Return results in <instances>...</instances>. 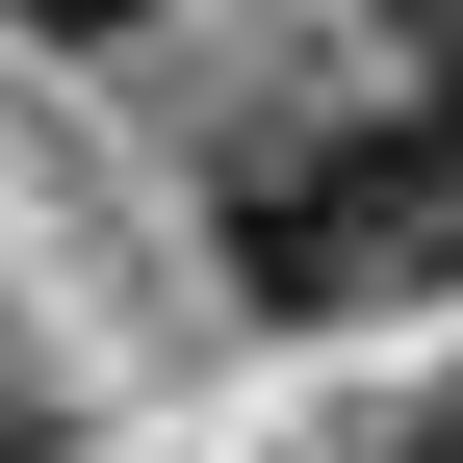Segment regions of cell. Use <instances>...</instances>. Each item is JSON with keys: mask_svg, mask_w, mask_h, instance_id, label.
I'll return each instance as SVG.
<instances>
[{"mask_svg": "<svg viewBox=\"0 0 463 463\" xmlns=\"http://www.w3.org/2000/svg\"><path fill=\"white\" fill-rule=\"evenodd\" d=\"M206 232H232V283L309 309V335L412 309V283H463V103H309V129H258L206 181Z\"/></svg>", "mask_w": 463, "mask_h": 463, "instance_id": "obj_1", "label": "cell"}, {"mask_svg": "<svg viewBox=\"0 0 463 463\" xmlns=\"http://www.w3.org/2000/svg\"><path fill=\"white\" fill-rule=\"evenodd\" d=\"M309 463H463V386H412V412H361V438H309Z\"/></svg>", "mask_w": 463, "mask_h": 463, "instance_id": "obj_2", "label": "cell"}, {"mask_svg": "<svg viewBox=\"0 0 463 463\" xmlns=\"http://www.w3.org/2000/svg\"><path fill=\"white\" fill-rule=\"evenodd\" d=\"M386 52H412V103H463V0H361Z\"/></svg>", "mask_w": 463, "mask_h": 463, "instance_id": "obj_3", "label": "cell"}, {"mask_svg": "<svg viewBox=\"0 0 463 463\" xmlns=\"http://www.w3.org/2000/svg\"><path fill=\"white\" fill-rule=\"evenodd\" d=\"M26 438H52V386H26V361H0V463H26Z\"/></svg>", "mask_w": 463, "mask_h": 463, "instance_id": "obj_4", "label": "cell"}, {"mask_svg": "<svg viewBox=\"0 0 463 463\" xmlns=\"http://www.w3.org/2000/svg\"><path fill=\"white\" fill-rule=\"evenodd\" d=\"M52 26H181V0H52Z\"/></svg>", "mask_w": 463, "mask_h": 463, "instance_id": "obj_5", "label": "cell"}]
</instances>
